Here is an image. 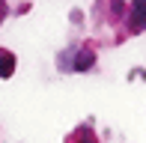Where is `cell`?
Segmentation results:
<instances>
[{
    "label": "cell",
    "mask_w": 146,
    "mask_h": 143,
    "mask_svg": "<svg viewBox=\"0 0 146 143\" xmlns=\"http://www.w3.org/2000/svg\"><path fill=\"white\" fill-rule=\"evenodd\" d=\"M92 63H96V54H92L90 48H84V51H78V57H75V72H87Z\"/></svg>",
    "instance_id": "1"
},
{
    "label": "cell",
    "mask_w": 146,
    "mask_h": 143,
    "mask_svg": "<svg viewBox=\"0 0 146 143\" xmlns=\"http://www.w3.org/2000/svg\"><path fill=\"white\" fill-rule=\"evenodd\" d=\"M15 72V57L12 54H0V77H9Z\"/></svg>",
    "instance_id": "3"
},
{
    "label": "cell",
    "mask_w": 146,
    "mask_h": 143,
    "mask_svg": "<svg viewBox=\"0 0 146 143\" xmlns=\"http://www.w3.org/2000/svg\"><path fill=\"white\" fill-rule=\"evenodd\" d=\"M134 27H146V0H134Z\"/></svg>",
    "instance_id": "2"
}]
</instances>
